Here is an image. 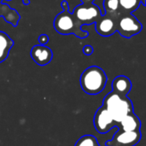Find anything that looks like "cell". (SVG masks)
<instances>
[{"label": "cell", "mask_w": 146, "mask_h": 146, "mask_svg": "<svg viewBox=\"0 0 146 146\" xmlns=\"http://www.w3.org/2000/svg\"><path fill=\"white\" fill-rule=\"evenodd\" d=\"M141 140V132H126L121 129L114 135L113 139L108 140L106 146H135Z\"/></svg>", "instance_id": "cell-6"}, {"label": "cell", "mask_w": 146, "mask_h": 146, "mask_svg": "<svg viewBox=\"0 0 146 146\" xmlns=\"http://www.w3.org/2000/svg\"><path fill=\"white\" fill-rule=\"evenodd\" d=\"M116 127L126 132L140 131L141 122L139 118L134 114V112H132L128 114L126 117H124L119 123H117Z\"/></svg>", "instance_id": "cell-11"}, {"label": "cell", "mask_w": 146, "mask_h": 146, "mask_svg": "<svg viewBox=\"0 0 146 146\" xmlns=\"http://www.w3.org/2000/svg\"><path fill=\"white\" fill-rule=\"evenodd\" d=\"M83 53L86 56H90L93 53V48L91 45H86L83 48Z\"/></svg>", "instance_id": "cell-18"}, {"label": "cell", "mask_w": 146, "mask_h": 146, "mask_svg": "<svg viewBox=\"0 0 146 146\" xmlns=\"http://www.w3.org/2000/svg\"><path fill=\"white\" fill-rule=\"evenodd\" d=\"M21 3H22L24 5H26V6H27V5H29V4L31 3L30 0H21Z\"/></svg>", "instance_id": "cell-19"}, {"label": "cell", "mask_w": 146, "mask_h": 146, "mask_svg": "<svg viewBox=\"0 0 146 146\" xmlns=\"http://www.w3.org/2000/svg\"><path fill=\"white\" fill-rule=\"evenodd\" d=\"M103 107L108 110L116 123H119L128 114L133 112V104L130 98L127 96H120L114 92L105 96L103 101Z\"/></svg>", "instance_id": "cell-3"}, {"label": "cell", "mask_w": 146, "mask_h": 146, "mask_svg": "<svg viewBox=\"0 0 146 146\" xmlns=\"http://www.w3.org/2000/svg\"><path fill=\"white\" fill-rule=\"evenodd\" d=\"M49 36L47 34H41L39 37H38V43L39 44L41 45H46V44L49 42Z\"/></svg>", "instance_id": "cell-17"}, {"label": "cell", "mask_w": 146, "mask_h": 146, "mask_svg": "<svg viewBox=\"0 0 146 146\" xmlns=\"http://www.w3.org/2000/svg\"><path fill=\"white\" fill-rule=\"evenodd\" d=\"M0 16H3L5 21L9 22L13 27H16L18 25L21 18L20 15L15 9L2 3H0Z\"/></svg>", "instance_id": "cell-12"}, {"label": "cell", "mask_w": 146, "mask_h": 146, "mask_svg": "<svg viewBox=\"0 0 146 146\" xmlns=\"http://www.w3.org/2000/svg\"><path fill=\"white\" fill-rule=\"evenodd\" d=\"M116 32L127 38L137 35L142 31V23L131 13L121 11L116 17Z\"/></svg>", "instance_id": "cell-5"}, {"label": "cell", "mask_w": 146, "mask_h": 146, "mask_svg": "<svg viewBox=\"0 0 146 146\" xmlns=\"http://www.w3.org/2000/svg\"><path fill=\"white\" fill-rule=\"evenodd\" d=\"M103 6L105 14H117L121 10L120 9L119 0H104Z\"/></svg>", "instance_id": "cell-15"}, {"label": "cell", "mask_w": 146, "mask_h": 146, "mask_svg": "<svg viewBox=\"0 0 146 146\" xmlns=\"http://www.w3.org/2000/svg\"><path fill=\"white\" fill-rule=\"evenodd\" d=\"M61 6L63 10L55 17L53 23L55 30L62 35L74 34L80 38H86L88 36V32L82 30L81 27L77 24L72 15V13L69 12L68 1H62Z\"/></svg>", "instance_id": "cell-1"}, {"label": "cell", "mask_w": 146, "mask_h": 146, "mask_svg": "<svg viewBox=\"0 0 146 146\" xmlns=\"http://www.w3.org/2000/svg\"><path fill=\"white\" fill-rule=\"evenodd\" d=\"M96 0H81V3L76 6L72 15L80 27L95 23L102 16L100 8L94 3Z\"/></svg>", "instance_id": "cell-4"}, {"label": "cell", "mask_w": 146, "mask_h": 146, "mask_svg": "<svg viewBox=\"0 0 146 146\" xmlns=\"http://www.w3.org/2000/svg\"><path fill=\"white\" fill-rule=\"evenodd\" d=\"M13 45L14 41L12 38L4 32L0 31V63L7 59Z\"/></svg>", "instance_id": "cell-13"}, {"label": "cell", "mask_w": 146, "mask_h": 146, "mask_svg": "<svg viewBox=\"0 0 146 146\" xmlns=\"http://www.w3.org/2000/svg\"><path fill=\"white\" fill-rule=\"evenodd\" d=\"M32 59L39 66H45L49 64L53 57V52L46 45L36 44L34 45L30 52Z\"/></svg>", "instance_id": "cell-9"}, {"label": "cell", "mask_w": 146, "mask_h": 146, "mask_svg": "<svg viewBox=\"0 0 146 146\" xmlns=\"http://www.w3.org/2000/svg\"><path fill=\"white\" fill-rule=\"evenodd\" d=\"M120 9L127 13L134 12L141 4V0H119Z\"/></svg>", "instance_id": "cell-14"}, {"label": "cell", "mask_w": 146, "mask_h": 146, "mask_svg": "<svg viewBox=\"0 0 146 146\" xmlns=\"http://www.w3.org/2000/svg\"><path fill=\"white\" fill-rule=\"evenodd\" d=\"M93 123L97 132L101 134H105L109 133L113 127H117V123L113 120L108 110L103 106L97 110L94 115Z\"/></svg>", "instance_id": "cell-7"}, {"label": "cell", "mask_w": 146, "mask_h": 146, "mask_svg": "<svg viewBox=\"0 0 146 146\" xmlns=\"http://www.w3.org/2000/svg\"><path fill=\"white\" fill-rule=\"evenodd\" d=\"M111 87L112 92L115 93L122 97H126L132 89V82L128 77L125 75H119L114 79Z\"/></svg>", "instance_id": "cell-10"}, {"label": "cell", "mask_w": 146, "mask_h": 146, "mask_svg": "<svg viewBox=\"0 0 146 146\" xmlns=\"http://www.w3.org/2000/svg\"><path fill=\"white\" fill-rule=\"evenodd\" d=\"M74 146H101L97 138L93 135H84L80 137L75 143Z\"/></svg>", "instance_id": "cell-16"}, {"label": "cell", "mask_w": 146, "mask_h": 146, "mask_svg": "<svg viewBox=\"0 0 146 146\" xmlns=\"http://www.w3.org/2000/svg\"><path fill=\"white\" fill-rule=\"evenodd\" d=\"M0 3H1V1H0Z\"/></svg>", "instance_id": "cell-21"}, {"label": "cell", "mask_w": 146, "mask_h": 146, "mask_svg": "<svg viewBox=\"0 0 146 146\" xmlns=\"http://www.w3.org/2000/svg\"><path fill=\"white\" fill-rule=\"evenodd\" d=\"M120 11V12H121ZM119 12V13H120ZM117 14H104L95 22L97 33L103 37H110L116 32Z\"/></svg>", "instance_id": "cell-8"}, {"label": "cell", "mask_w": 146, "mask_h": 146, "mask_svg": "<svg viewBox=\"0 0 146 146\" xmlns=\"http://www.w3.org/2000/svg\"><path fill=\"white\" fill-rule=\"evenodd\" d=\"M0 1H3V0H0ZM5 1H11V0H5Z\"/></svg>", "instance_id": "cell-20"}, {"label": "cell", "mask_w": 146, "mask_h": 146, "mask_svg": "<svg viewBox=\"0 0 146 146\" xmlns=\"http://www.w3.org/2000/svg\"><path fill=\"white\" fill-rule=\"evenodd\" d=\"M80 86L88 95L101 93L106 86L108 78L105 72L98 66H91L80 76Z\"/></svg>", "instance_id": "cell-2"}]
</instances>
